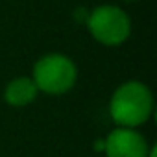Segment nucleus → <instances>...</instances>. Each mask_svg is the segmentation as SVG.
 Returning <instances> with one entry per match:
<instances>
[{
	"mask_svg": "<svg viewBox=\"0 0 157 157\" xmlns=\"http://www.w3.org/2000/svg\"><path fill=\"white\" fill-rule=\"evenodd\" d=\"M107 111L118 128L139 129L153 117V91L140 80H126L113 91Z\"/></svg>",
	"mask_w": 157,
	"mask_h": 157,
	"instance_id": "obj_1",
	"label": "nucleus"
},
{
	"mask_svg": "<svg viewBox=\"0 0 157 157\" xmlns=\"http://www.w3.org/2000/svg\"><path fill=\"white\" fill-rule=\"evenodd\" d=\"M78 65L63 52H48L32 67V80L39 93L48 96H63L78 83Z\"/></svg>",
	"mask_w": 157,
	"mask_h": 157,
	"instance_id": "obj_2",
	"label": "nucleus"
},
{
	"mask_svg": "<svg viewBox=\"0 0 157 157\" xmlns=\"http://www.w3.org/2000/svg\"><path fill=\"white\" fill-rule=\"evenodd\" d=\"M85 26L89 35L104 46H120L131 37V17L128 11L117 4H100L94 6L87 19Z\"/></svg>",
	"mask_w": 157,
	"mask_h": 157,
	"instance_id": "obj_3",
	"label": "nucleus"
},
{
	"mask_svg": "<svg viewBox=\"0 0 157 157\" xmlns=\"http://www.w3.org/2000/svg\"><path fill=\"white\" fill-rule=\"evenodd\" d=\"M146 135L135 128H113L104 139L105 157H146L150 151Z\"/></svg>",
	"mask_w": 157,
	"mask_h": 157,
	"instance_id": "obj_4",
	"label": "nucleus"
},
{
	"mask_svg": "<svg viewBox=\"0 0 157 157\" xmlns=\"http://www.w3.org/2000/svg\"><path fill=\"white\" fill-rule=\"evenodd\" d=\"M39 96V91L30 76H17L10 80L4 87L2 98L11 107H26L33 104Z\"/></svg>",
	"mask_w": 157,
	"mask_h": 157,
	"instance_id": "obj_5",
	"label": "nucleus"
},
{
	"mask_svg": "<svg viewBox=\"0 0 157 157\" xmlns=\"http://www.w3.org/2000/svg\"><path fill=\"white\" fill-rule=\"evenodd\" d=\"M146 157H157V146L155 144H151L150 146V151H148V155Z\"/></svg>",
	"mask_w": 157,
	"mask_h": 157,
	"instance_id": "obj_6",
	"label": "nucleus"
},
{
	"mask_svg": "<svg viewBox=\"0 0 157 157\" xmlns=\"http://www.w3.org/2000/svg\"><path fill=\"white\" fill-rule=\"evenodd\" d=\"M124 2H137V0H124Z\"/></svg>",
	"mask_w": 157,
	"mask_h": 157,
	"instance_id": "obj_7",
	"label": "nucleus"
}]
</instances>
